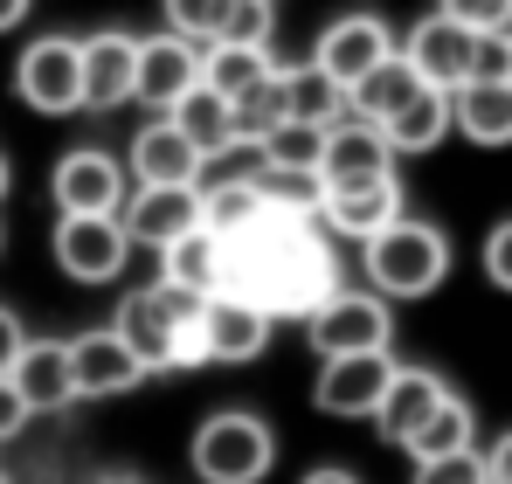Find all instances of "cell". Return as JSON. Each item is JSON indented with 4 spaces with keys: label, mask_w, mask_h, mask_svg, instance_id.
Masks as SVG:
<instances>
[{
    "label": "cell",
    "mask_w": 512,
    "mask_h": 484,
    "mask_svg": "<svg viewBox=\"0 0 512 484\" xmlns=\"http://www.w3.org/2000/svg\"><path fill=\"white\" fill-rule=\"evenodd\" d=\"M360 270H367V284L381 291V298H429L443 277H450V236L443 229H429V222H388V229H374V236L360 242Z\"/></svg>",
    "instance_id": "cell-1"
},
{
    "label": "cell",
    "mask_w": 512,
    "mask_h": 484,
    "mask_svg": "<svg viewBox=\"0 0 512 484\" xmlns=\"http://www.w3.org/2000/svg\"><path fill=\"white\" fill-rule=\"evenodd\" d=\"M187 457H194V478L201 484H263L270 464H277V436L250 408H222V415H208L194 429Z\"/></svg>",
    "instance_id": "cell-2"
},
{
    "label": "cell",
    "mask_w": 512,
    "mask_h": 484,
    "mask_svg": "<svg viewBox=\"0 0 512 484\" xmlns=\"http://www.w3.org/2000/svg\"><path fill=\"white\" fill-rule=\"evenodd\" d=\"M305 339H312L319 360H333V353H381V346L395 339L388 298H381V291H340V284H333V291L305 312Z\"/></svg>",
    "instance_id": "cell-3"
},
{
    "label": "cell",
    "mask_w": 512,
    "mask_h": 484,
    "mask_svg": "<svg viewBox=\"0 0 512 484\" xmlns=\"http://www.w3.org/2000/svg\"><path fill=\"white\" fill-rule=\"evenodd\" d=\"M194 312H201V298L160 277V284H146V291H132V298L118 305V325H111V332L139 353V367H146V374H160V367H167V353H173V332L194 319Z\"/></svg>",
    "instance_id": "cell-4"
},
{
    "label": "cell",
    "mask_w": 512,
    "mask_h": 484,
    "mask_svg": "<svg viewBox=\"0 0 512 484\" xmlns=\"http://www.w3.org/2000/svg\"><path fill=\"white\" fill-rule=\"evenodd\" d=\"M14 90H21V104L42 111V118L84 111V49H77L70 35L28 42V56H21V70H14Z\"/></svg>",
    "instance_id": "cell-5"
},
{
    "label": "cell",
    "mask_w": 512,
    "mask_h": 484,
    "mask_svg": "<svg viewBox=\"0 0 512 484\" xmlns=\"http://www.w3.org/2000/svg\"><path fill=\"white\" fill-rule=\"evenodd\" d=\"M125 256H132V236L118 215H63L56 222V263L63 277L77 284H111L125 277Z\"/></svg>",
    "instance_id": "cell-6"
},
{
    "label": "cell",
    "mask_w": 512,
    "mask_h": 484,
    "mask_svg": "<svg viewBox=\"0 0 512 484\" xmlns=\"http://www.w3.org/2000/svg\"><path fill=\"white\" fill-rule=\"evenodd\" d=\"M388 173H395V146H388L381 125H367V118H353V111H346L340 125H326V146H319V180H326V194H333V187L388 180Z\"/></svg>",
    "instance_id": "cell-7"
},
{
    "label": "cell",
    "mask_w": 512,
    "mask_h": 484,
    "mask_svg": "<svg viewBox=\"0 0 512 484\" xmlns=\"http://www.w3.org/2000/svg\"><path fill=\"white\" fill-rule=\"evenodd\" d=\"M388 381H395V353L388 346L381 353H333V360H319L312 402L326 415H374L381 395H388Z\"/></svg>",
    "instance_id": "cell-8"
},
{
    "label": "cell",
    "mask_w": 512,
    "mask_h": 484,
    "mask_svg": "<svg viewBox=\"0 0 512 484\" xmlns=\"http://www.w3.org/2000/svg\"><path fill=\"white\" fill-rule=\"evenodd\" d=\"M49 194H56L63 215H118V201H125V166L111 160V153H97V146H77V153L56 160Z\"/></svg>",
    "instance_id": "cell-9"
},
{
    "label": "cell",
    "mask_w": 512,
    "mask_h": 484,
    "mask_svg": "<svg viewBox=\"0 0 512 484\" xmlns=\"http://www.w3.org/2000/svg\"><path fill=\"white\" fill-rule=\"evenodd\" d=\"M381 56H395V35H388L381 14H340V21H326V35H319V49H312V63L333 83H346V90L367 77Z\"/></svg>",
    "instance_id": "cell-10"
},
{
    "label": "cell",
    "mask_w": 512,
    "mask_h": 484,
    "mask_svg": "<svg viewBox=\"0 0 512 484\" xmlns=\"http://www.w3.org/2000/svg\"><path fill=\"white\" fill-rule=\"evenodd\" d=\"M201 83V42H187V35H153V42H139V70H132V97L139 104H153V111H173L187 90Z\"/></svg>",
    "instance_id": "cell-11"
},
{
    "label": "cell",
    "mask_w": 512,
    "mask_h": 484,
    "mask_svg": "<svg viewBox=\"0 0 512 484\" xmlns=\"http://www.w3.org/2000/svg\"><path fill=\"white\" fill-rule=\"evenodd\" d=\"M471 42H478V35L436 7V14H423V21L409 28L402 56H409V70H416L429 90H457V83L471 77Z\"/></svg>",
    "instance_id": "cell-12"
},
{
    "label": "cell",
    "mask_w": 512,
    "mask_h": 484,
    "mask_svg": "<svg viewBox=\"0 0 512 484\" xmlns=\"http://www.w3.org/2000/svg\"><path fill=\"white\" fill-rule=\"evenodd\" d=\"M270 312L250 305V298H236V291H215V298H201V339H208V360H229V367H243L256 360L263 346H270Z\"/></svg>",
    "instance_id": "cell-13"
},
{
    "label": "cell",
    "mask_w": 512,
    "mask_h": 484,
    "mask_svg": "<svg viewBox=\"0 0 512 484\" xmlns=\"http://www.w3.org/2000/svg\"><path fill=\"white\" fill-rule=\"evenodd\" d=\"M118 222L132 242L167 249L173 236H187L201 222V187H139L132 201H118Z\"/></svg>",
    "instance_id": "cell-14"
},
{
    "label": "cell",
    "mask_w": 512,
    "mask_h": 484,
    "mask_svg": "<svg viewBox=\"0 0 512 484\" xmlns=\"http://www.w3.org/2000/svg\"><path fill=\"white\" fill-rule=\"evenodd\" d=\"M139 381H146L139 353H132L111 325L70 339V388H77V395H125V388H139Z\"/></svg>",
    "instance_id": "cell-15"
},
{
    "label": "cell",
    "mask_w": 512,
    "mask_h": 484,
    "mask_svg": "<svg viewBox=\"0 0 512 484\" xmlns=\"http://www.w3.org/2000/svg\"><path fill=\"white\" fill-rule=\"evenodd\" d=\"M84 111H118L132 97V70H139V35L125 28H104V35H84Z\"/></svg>",
    "instance_id": "cell-16"
},
{
    "label": "cell",
    "mask_w": 512,
    "mask_h": 484,
    "mask_svg": "<svg viewBox=\"0 0 512 484\" xmlns=\"http://www.w3.org/2000/svg\"><path fill=\"white\" fill-rule=\"evenodd\" d=\"M160 277L180 284V291H194V298L229 291V242L215 236L208 222H194L187 236H173L167 249H160Z\"/></svg>",
    "instance_id": "cell-17"
},
{
    "label": "cell",
    "mask_w": 512,
    "mask_h": 484,
    "mask_svg": "<svg viewBox=\"0 0 512 484\" xmlns=\"http://www.w3.org/2000/svg\"><path fill=\"white\" fill-rule=\"evenodd\" d=\"M395 215H402V180L388 173V180H367V187H333L326 208H319V229H326V236L367 242L374 229H388Z\"/></svg>",
    "instance_id": "cell-18"
},
{
    "label": "cell",
    "mask_w": 512,
    "mask_h": 484,
    "mask_svg": "<svg viewBox=\"0 0 512 484\" xmlns=\"http://www.w3.org/2000/svg\"><path fill=\"white\" fill-rule=\"evenodd\" d=\"M7 381H14V395L28 402V415H49V408L77 402V388H70V346H63V339H28V346L14 353Z\"/></svg>",
    "instance_id": "cell-19"
},
{
    "label": "cell",
    "mask_w": 512,
    "mask_h": 484,
    "mask_svg": "<svg viewBox=\"0 0 512 484\" xmlns=\"http://www.w3.org/2000/svg\"><path fill=\"white\" fill-rule=\"evenodd\" d=\"M125 173H139V187H201V153L180 139L173 118H153V125L132 139Z\"/></svg>",
    "instance_id": "cell-20"
},
{
    "label": "cell",
    "mask_w": 512,
    "mask_h": 484,
    "mask_svg": "<svg viewBox=\"0 0 512 484\" xmlns=\"http://www.w3.org/2000/svg\"><path fill=\"white\" fill-rule=\"evenodd\" d=\"M450 125L471 146H512V83H457L450 90Z\"/></svg>",
    "instance_id": "cell-21"
},
{
    "label": "cell",
    "mask_w": 512,
    "mask_h": 484,
    "mask_svg": "<svg viewBox=\"0 0 512 484\" xmlns=\"http://www.w3.org/2000/svg\"><path fill=\"white\" fill-rule=\"evenodd\" d=\"M443 395H450V388H443L429 367H395L388 395H381V408H374V429H381L388 443H409V436H416V422H423Z\"/></svg>",
    "instance_id": "cell-22"
},
{
    "label": "cell",
    "mask_w": 512,
    "mask_h": 484,
    "mask_svg": "<svg viewBox=\"0 0 512 484\" xmlns=\"http://www.w3.org/2000/svg\"><path fill=\"white\" fill-rule=\"evenodd\" d=\"M167 118L180 125V139L201 153V166H208V153H222V146L236 139V111H229V97H222V90H208V83H194Z\"/></svg>",
    "instance_id": "cell-23"
},
{
    "label": "cell",
    "mask_w": 512,
    "mask_h": 484,
    "mask_svg": "<svg viewBox=\"0 0 512 484\" xmlns=\"http://www.w3.org/2000/svg\"><path fill=\"white\" fill-rule=\"evenodd\" d=\"M416 90H423V77H416V70H409V56L395 49V56H381V63L367 70V77L346 90V104H353V118L381 125V118H395V111H402V104H409Z\"/></svg>",
    "instance_id": "cell-24"
},
{
    "label": "cell",
    "mask_w": 512,
    "mask_h": 484,
    "mask_svg": "<svg viewBox=\"0 0 512 484\" xmlns=\"http://www.w3.org/2000/svg\"><path fill=\"white\" fill-rule=\"evenodd\" d=\"M381 132H388L395 153H436L443 132H450V90H429V83H423L395 118H381Z\"/></svg>",
    "instance_id": "cell-25"
},
{
    "label": "cell",
    "mask_w": 512,
    "mask_h": 484,
    "mask_svg": "<svg viewBox=\"0 0 512 484\" xmlns=\"http://www.w3.org/2000/svg\"><path fill=\"white\" fill-rule=\"evenodd\" d=\"M471 443H478V415H471V402L443 395V402H436L423 422H416V436H409L402 450L423 464V457H450V450H471Z\"/></svg>",
    "instance_id": "cell-26"
},
{
    "label": "cell",
    "mask_w": 512,
    "mask_h": 484,
    "mask_svg": "<svg viewBox=\"0 0 512 484\" xmlns=\"http://www.w3.org/2000/svg\"><path fill=\"white\" fill-rule=\"evenodd\" d=\"M284 111L305 125H340L353 104H346V83H333L319 63H298V70H284Z\"/></svg>",
    "instance_id": "cell-27"
},
{
    "label": "cell",
    "mask_w": 512,
    "mask_h": 484,
    "mask_svg": "<svg viewBox=\"0 0 512 484\" xmlns=\"http://www.w3.org/2000/svg\"><path fill=\"white\" fill-rule=\"evenodd\" d=\"M270 70H277V56H270V49H243V42H208V49H201V83H208V90H222L229 104H236L250 83H263Z\"/></svg>",
    "instance_id": "cell-28"
},
{
    "label": "cell",
    "mask_w": 512,
    "mask_h": 484,
    "mask_svg": "<svg viewBox=\"0 0 512 484\" xmlns=\"http://www.w3.org/2000/svg\"><path fill=\"white\" fill-rule=\"evenodd\" d=\"M256 194H263V208L298 215V222H319V208H326L319 166H263V173H256Z\"/></svg>",
    "instance_id": "cell-29"
},
{
    "label": "cell",
    "mask_w": 512,
    "mask_h": 484,
    "mask_svg": "<svg viewBox=\"0 0 512 484\" xmlns=\"http://www.w3.org/2000/svg\"><path fill=\"white\" fill-rule=\"evenodd\" d=\"M256 215H263L256 180H208V187H201V222H208L215 236H243Z\"/></svg>",
    "instance_id": "cell-30"
},
{
    "label": "cell",
    "mask_w": 512,
    "mask_h": 484,
    "mask_svg": "<svg viewBox=\"0 0 512 484\" xmlns=\"http://www.w3.org/2000/svg\"><path fill=\"white\" fill-rule=\"evenodd\" d=\"M229 111H236V132H243V139H263L270 125H284V118H291V111H284V63H277L263 83H250Z\"/></svg>",
    "instance_id": "cell-31"
},
{
    "label": "cell",
    "mask_w": 512,
    "mask_h": 484,
    "mask_svg": "<svg viewBox=\"0 0 512 484\" xmlns=\"http://www.w3.org/2000/svg\"><path fill=\"white\" fill-rule=\"evenodd\" d=\"M319 146H326V125H305V118H284V125L263 132L270 166H319Z\"/></svg>",
    "instance_id": "cell-32"
},
{
    "label": "cell",
    "mask_w": 512,
    "mask_h": 484,
    "mask_svg": "<svg viewBox=\"0 0 512 484\" xmlns=\"http://www.w3.org/2000/svg\"><path fill=\"white\" fill-rule=\"evenodd\" d=\"M270 28H277V0H229V14H222V35H215V42L270 49Z\"/></svg>",
    "instance_id": "cell-33"
},
{
    "label": "cell",
    "mask_w": 512,
    "mask_h": 484,
    "mask_svg": "<svg viewBox=\"0 0 512 484\" xmlns=\"http://www.w3.org/2000/svg\"><path fill=\"white\" fill-rule=\"evenodd\" d=\"M167 7V28L173 35H187V42H215L222 35V14H229V0H160Z\"/></svg>",
    "instance_id": "cell-34"
},
{
    "label": "cell",
    "mask_w": 512,
    "mask_h": 484,
    "mask_svg": "<svg viewBox=\"0 0 512 484\" xmlns=\"http://www.w3.org/2000/svg\"><path fill=\"white\" fill-rule=\"evenodd\" d=\"M416 484H485L478 443H471V450H450V457H423V464H416Z\"/></svg>",
    "instance_id": "cell-35"
},
{
    "label": "cell",
    "mask_w": 512,
    "mask_h": 484,
    "mask_svg": "<svg viewBox=\"0 0 512 484\" xmlns=\"http://www.w3.org/2000/svg\"><path fill=\"white\" fill-rule=\"evenodd\" d=\"M464 83H512V42L478 35V42H471V77Z\"/></svg>",
    "instance_id": "cell-36"
},
{
    "label": "cell",
    "mask_w": 512,
    "mask_h": 484,
    "mask_svg": "<svg viewBox=\"0 0 512 484\" xmlns=\"http://www.w3.org/2000/svg\"><path fill=\"white\" fill-rule=\"evenodd\" d=\"M512 0H443V14L450 21H464L471 35H485V28H499V14H506Z\"/></svg>",
    "instance_id": "cell-37"
},
{
    "label": "cell",
    "mask_w": 512,
    "mask_h": 484,
    "mask_svg": "<svg viewBox=\"0 0 512 484\" xmlns=\"http://www.w3.org/2000/svg\"><path fill=\"white\" fill-rule=\"evenodd\" d=\"M485 277H492L499 291H512V222H499V229L485 236Z\"/></svg>",
    "instance_id": "cell-38"
},
{
    "label": "cell",
    "mask_w": 512,
    "mask_h": 484,
    "mask_svg": "<svg viewBox=\"0 0 512 484\" xmlns=\"http://www.w3.org/2000/svg\"><path fill=\"white\" fill-rule=\"evenodd\" d=\"M21 422H28V402H21V395H14V381L0 374V443H7V436H21Z\"/></svg>",
    "instance_id": "cell-39"
},
{
    "label": "cell",
    "mask_w": 512,
    "mask_h": 484,
    "mask_svg": "<svg viewBox=\"0 0 512 484\" xmlns=\"http://www.w3.org/2000/svg\"><path fill=\"white\" fill-rule=\"evenodd\" d=\"M21 346H28V332H21V319H14V312L0 305V374L14 367V353H21Z\"/></svg>",
    "instance_id": "cell-40"
},
{
    "label": "cell",
    "mask_w": 512,
    "mask_h": 484,
    "mask_svg": "<svg viewBox=\"0 0 512 484\" xmlns=\"http://www.w3.org/2000/svg\"><path fill=\"white\" fill-rule=\"evenodd\" d=\"M485 484H512V436H499L485 450Z\"/></svg>",
    "instance_id": "cell-41"
},
{
    "label": "cell",
    "mask_w": 512,
    "mask_h": 484,
    "mask_svg": "<svg viewBox=\"0 0 512 484\" xmlns=\"http://www.w3.org/2000/svg\"><path fill=\"white\" fill-rule=\"evenodd\" d=\"M21 14H28V0H0V35H7V28H21Z\"/></svg>",
    "instance_id": "cell-42"
},
{
    "label": "cell",
    "mask_w": 512,
    "mask_h": 484,
    "mask_svg": "<svg viewBox=\"0 0 512 484\" xmlns=\"http://www.w3.org/2000/svg\"><path fill=\"white\" fill-rule=\"evenodd\" d=\"M305 484H360V478H353V471H312Z\"/></svg>",
    "instance_id": "cell-43"
},
{
    "label": "cell",
    "mask_w": 512,
    "mask_h": 484,
    "mask_svg": "<svg viewBox=\"0 0 512 484\" xmlns=\"http://www.w3.org/2000/svg\"><path fill=\"white\" fill-rule=\"evenodd\" d=\"M485 35H499V42H512V7L499 14V28H485Z\"/></svg>",
    "instance_id": "cell-44"
},
{
    "label": "cell",
    "mask_w": 512,
    "mask_h": 484,
    "mask_svg": "<svg viewBox=\"0 0 512 484\" xmlns=\"http://www.w3.org/2000/svg\"><path fill=\"white\" fill-rule=\"evenodd\" d=\"M7 187H14V166L0 160V201H7Z\"/></svg>",
    "instance_id": "cell-45"
},
{
    "label": "cell",
    "mask_w": 512,
    "mask_h": 484,
    "mask_svg": "<svg viewBox=\"0 0 512 484\" xmlns=\"http://www.w3.org/2000/svg\"><path fill=\"white\" fill-rule=\"evenodd\" d=\"M0 249H7V222H0Z\"/></svg>",
    "instance_id": "cell-46"
},
{
    "label": "cell",
    "mask_w": 512,
    "mask_h": 484,
    "mask_svg": "<svg viewBox=\"0 0 512 484\" xmlns=\"http://www.w3.org/2000/svg\"><path fill=\"white\" fill-rule=\"evenodd\" d=\"M104 484H132V478H104Z\"/></svg>",
    "instance_id": "cell-47"
},
{
    "label": "cell",
    "mask_w": 512,
    "mask_h": 484,
    "mask_svg": "<svg viewBox=\"0 0 512 484\" xmlns=\"http://www.w3.org/2000/svg\"><path fill=\"white\" fill-rule=\"evenodd\" d=\"M0 484H7V471H0Z\"/></svg>",
    "instance_id": "cell-48"
}]
</instances>
